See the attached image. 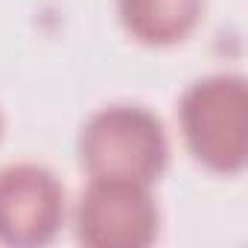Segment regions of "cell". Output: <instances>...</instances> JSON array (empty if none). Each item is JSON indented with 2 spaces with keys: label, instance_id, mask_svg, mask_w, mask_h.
Returning a JSON list of instances; mask_svg holds the SVG:
<instances>
[{
  "label": "cell",
  "instance_id": "cell-4",
  "mask_svg": "<svg viewBox=\"0 0 248 248\" xmlns=\"http://www.w3.org/2000/svg\"><path fill=\"white\" fill-rule=\"evenodd\" d=\"M64 222V187L38 164L0 170V242L38 248L56 239Z\"/></svg>",
  "mask_w": 248,
  "mask_h": 248
},
{
  "label": "cell",
  "instance_id": "cell-3",
  "mask_svg": "<svg viewBox=\"0 0 248 248\" xmlns=\"http://www.w3.org/2000/svg\"><path fill=\"white\" fill-rule=\"evenodd\" d=\"M76 236L91 248H146L158 236V204L149 187L91 178L76 204Z\"/></svg>",
  "mask_w": 248,
  "mask_h": 248
},
{
  "label": "cell",
  "instance_id": "cell-6",
  "mask_svg": "<svg viewBox=\"0 0 248 248\" xmlns=\"http://www.w3.org/2000/svg\"><path fill=\"white\" fill-rule=\"evenodd\" d=\"M0 132H3V117H0Z\"/></svg>",
  "mask_w": 248,
  "mask_h": 248
},
{
  "label": "cell",
  "instance_id": "cell-2",
  "mask_svg": "<svg viewBox=\"0 0 248 248\" xmlns=\"http://www.w3.org/2000/svg\"><path fill=\"white\" fill-rule=\"evenodd\" d=\"M181 132L196 155L213 172L233 175L248 155V88L236 73L196 79L178 102Z\"/></svg>",
  "mask_w": 248,
  "mask_h": 248
},
{
  "label": "cell",
  "instance_id": "cell-1",
  "mask_svg": "<svg viewBox=\"0 0 248 248\" xmlns=\"http://www.w3.org/2000/svg\"><path fill=\"white\" fill-rule=\"evenodd\" d=\"M79 158L91 178H120L152 187L167 161L164 123L143 105L114 102L88 117L79 135Z\"/></svg>",
  "mask_w": 248,
  "mask_h": 248
},
{
  "label": "cell",
  "instance_id": "cell-5",
  "mask_svg": "<svg viewBox=\"0 0 248 248\" xmlns=\"http://www.w3.org/2000/svg\"><path fill=\"white\" fill-rule=\"evenodd\" d=\"M204 0H117V9L138 41L167 47L193 32Z\"/></svg>",
  "mask_w": 248,
  "mask_h": 248
}]
</instances>
